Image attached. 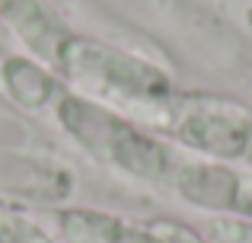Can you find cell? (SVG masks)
Returning a JSON list of instances; mask_svg holds the SVG:
<instances>
[{
    "mask_svg": "<svg viewBox=\"0 0 252 243\" xmlns=\"http://www.w3.org/2000/svg\"><path fill=\"white\" fill-rule=\"evenodd\" d=\"M55 115L64 135H70L86 154L112 163L134 179H163L172 170L169 147L141 125L118 115L115 109L80 93H64L55 103Z\"/></svg>",
    "mask_w": 252,
    "mask_h": 243,
    "instance_id": "1",
    "label": "cell"
},
{
    "mask_svg": "<svg viewBox=\"0 0 252 243\" xmlns=\"http://www.w3.org/2000/svg\"><path fill=\"white\" fill-rule=\"evenodd\" d=\"M55 74L83 87L86 93L115 96L128 103L160 106V103H169L172 96V80L163 68L115 45H105L99 38L77 35V32H70V38L64 42Z\"/></svg>",
    "mask_w": 252,
    "mask_h": 243,
    "instance_id": "2",
    "label": "cell"
},
{
    "mask_svg": "<svg viewBox=\"0 0 252 243\" xmlns=\"http://www.w3.org/2000/svg\"><path fill=\"white\" fill-rule=\"evenodd\" d=\"M172 135L189 150L220 163H252V115L227 106H191L172 122Z\"/></svg>",
    "mask_w": 252,
    "mask_h": 243,
    "instance_id": "3",
    "label": "cell"
},
{
    "mask_svg": "<svg viewBox=\"0 0 252 243\" xmlns=\"http://www.w3.org/2000/svg\"><path fill=\"white\" fill-rule=\"evenodd\" d=\"M0 19L29 48L35 61H42L51 70L58 68V58H61L64 42L70 38V29L51 13L45 0H0Z\"/></svg>",
    "mask_w": 252,
    "mask_h": 243,
    "instance_id": "4",
    "label": "cell"
},
{
    "mask_svg": "<svg viewBox=\"0 0 252 243\" xmlns=\"http://www.w3.org/2000/svg\"><path fill=\"white\" fill-rule=\"evenodd\" d=\"M70 192V179L61 167L42 160L35 154L0 147V199H42L61 202Z\"/></svg>",
    "mask_w": 252,
    "mask_h": 243,
    "instance_id": "5",
    "label": "cell"
},
{
    "mask_svg": "<svg viewBox=\"0 0 252 243\" xmlns=\"http://www.w3.org/2000/svg\"><path fill=\"white\" fill-rule=\"evenodd\" d=\"M58 234L64 243H163L147 224H131L99 208H61Z\"/></svg>",
    "mask_w": 252,
    "mask_h": 243,
    "instance_id": "6",
    "label": "cell"
},
{
    "mask_svg": "<svg viewBox=\"0 0 252 243\" xmlns=\"http://www.w3.org/2000/svg\"><path fill=\"white\" fill-rule=\"evenodd\" d=\"M0 90L6 93L10 103H16L19 109H29V112L55 106L67 93L55 70L45 68L42 61H35L29 55H3L0 58Z\"/></svg>",
    "mask_w": 252,
    "mask_h": 243,
    "instance_id": "7",
    "label": "cell"
},
{
    "mask_svg": "<svg viewBox=\"0 0 252 243\" xmlns=\"http://www.w3.org/2000/svg\"><path fill=\"white\" fill-rule=\"evenodd\" d=\"M0 243H55V237L13 202L0 199Z\"/></svg>",
    "mask_w": 252,
    "mask_h": 243,
    "instance_id": "8",
    "label": "cell"
},
{
    "mask_svg": "<svg viewBox=\"0 0 252 243\" xmlns=\"http://www.w3.org/2000/svg\"><path fill=\"white\" fill-rule=\"evenodd\" d=\"M147 227L163 243H214V240L204 237V234H198L195 227L182 224V221H172V218H157V221H150Z\"/></svg>",
    "mask_w": 252,
    "mask_h": 243,
    "instance_id": "9",
    "label": "cell"
},
{
    "mask_svg": "<svg viewBox=\"0 0 252 243\" xmlns=\"http://www.w3.org/2000/svg\"><path fill=\"white\" fill-rule=\"evenodd\" d=\"M230 214L252 218V173L236 170V189H233V202H230Z\"/></svg>",
    "mask_w": 252,
    "mask_h": 243,
    "instance_id": "10",
    "label": "cell"
},
{
    "mask_svg": "<svg viewBox=\"0 0 252 243\" xmlns=\"http://www.w3.org/2000/svg\"><path fill=\"white\" fill-rule=\"evenodd\" d=\"M214 234H217V243H252V224H227V221H217Z\"/></svg>",
    "mask_w": 252,
    "mask_h": 243,
    "instance_id": "11",
    "label": "cell"
}]
</instances>
